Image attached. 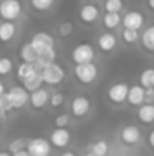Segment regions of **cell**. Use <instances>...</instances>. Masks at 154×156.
Here are the masks:
<instances>
[{
    "mask_svg": "<svg viewBox=\"0 0 154 156\" xmlns=\"http://www.w3.org/2000/svg\"><path fill=\"white\" fill-rule=\"evenodd\" d=\"M98 74V70H97V65L89 62V64H80V65H76L74 68V76L76 79L80 82V83H91L95 80Z\"/></svg>",
    "mask_w": 154,
    "mask_h": 156,
    "instance_id": "6da1fadb",
    "label": "cell"
},
{
    "mask_svg": "<svg viewBox=\"0 0 154 156\" xmlns=\"http://www.w3.org/2000/svg\"><path fill=\"white\" fill-rule=\"evenodd\" d=\"M94 47L91 46V44H79V46H76L74 49H73V53H71V58H73V61L77 64V65H80V64H89V62H92V59H94Z\"/></svg>",
    "mask_w": 154,
    "mask_h": 156,
    "instance_id": "7a4b0ae2",
    "label": "cell"
},
{
    "mask_svg": "<svg viewBox=\"0 0 154 156\" xmlns=\"http://www.w3.org/2000/svg\"><path fill=\"white\" fill-rule=\"evenodd\" d=\"M0 14L5 21H14L21 14V5L18 0H3L0 5Z\"/></svg>",
    "mask_w": 154,
    "mask_h": 156,
    "instance_id": "3957f363",
    "label": "cell"
},
{
    "mask_svg": "<svg viewBox=\"0 0 154 156\" xmlns=\"http://www.w3.org/2000/svg\"><path fill=\"white\" fill-rule=\"evenodd\" d=\"M41 76H43L44 83L57 85V83L62 82V79L65 76V71H63V68L59 64H51L50 67H47V68H44L41 71Z\"/></svg>",
    "mask_w": 154,
    "mask_h": 156,
    "instance_id": "277c9868",
    "label": "cell"
},
{
    "mask_svg": "<svg viewBox=\"0 0 154 156\" xmlns=\"http://www.w3.org/2000/svg\"><path fill=\"white\" fill-rule=\"evenodd\" d=\"M8 97L12 103V108L15 109L23 108L27 102H30V96L27 94V90L23 87H11L8 90Z\"/></svg>",
    "mask_w": 154,
    "mask_h": 156,
    "instance_id": "5b68a950",
    "label": "cell"
},
{
    "mask_svg": "<svg viewBox=\"0 0 154 156\" xmlns=\"http://www.w3.org/2000/svg\"><path fill=\"white\" fill-rule=\"evenodd\" d=\"M27 152L30 156H49L51 152V146L44 138H35L27 143Z\"/></svg>",
    "mask_w": 154,
    "mask_h": 156,
    "instance_id": "8992f818",
    "label": "cell"
},
{
    "mask_svg": "<svg viewBox=\"0 0 154 156\" xmlns=\"http://www.w3.org/2000/svg\"><path fill=\"white\" fill-rule=\"evenodd\" d=\"M30 44L33 46V49L36 52H43V50H47V49H54V40L50 34L47 32H38L32 37L30 40Z\"/></svg>",
    "mask_w": 154,
    "mask_h": 156,
    "instance_id": "52a82bcc",
    "label": "cell"
},
{
    "mask_svg": "<svg viewBox=\"0 0 154 156\" xmlns=\"http://www.w3.org/2000/svg\"><path fill=\"white\" fill-rule=\"evenodd\" d=\"M128 93H130V87L124 82H119V83H115L109 88L107 96L113 103H122L128 99Z\"/></svg>",
    "mask_w": 154,
    "mask_h": 156,
    "instance_id": "ba28073f",
    "label": "cell"
},
{
    "mask_svg": "<svg viewBox=\"0 0 154 156\" xmlns=\"http://www.w3.org/2000/svg\"><path fill=\"white\" fill-rule=\"evenodd\" d=\"M144 15L138 11H130L124 15L122 23L125 26V29H132V30H139L144 26Z\"/></svg>",
    "mask_w": 154,
    "mask_h": 156,
    "instance_id": "9c48e42d",
    "label": "cell"
},
{
    "mask_svg": "<svg viewBox=\"0 0 154 156\" xmlns=\"http://www.w3.org/2000/svg\"><path fill=\"white\" fill-rule=\"evenodd\" d=\"M54 59H56L54 49H47V50H43V52L38 53V59H36V62L33 65L36 67L38 71H43L44 68H47L51 64H54Z\"/></svg>",
    "mask_w": 154,
    "mask_h": 156,
    "instance_id": "30bf717a",
    "label": "cell"
},
{
    "mask_svg": "<svg viewBox=\"0 0 154 156\" xmlns=\"http://www.w3.org/2000/svg\"><path fill=\"white\" fill-rule=\"evenodd\" d=\"M91 108V103H89V99L85 97V96H77L73 103H71V111H73V115L74 117H83L88 114Z\"/></svg>",
    "mask_w": 154,
    "mask_h": 156,
    "instance_id": "8fae6325",
    "label": "cell"
},
{
    "mask_svg": "<svg viewBox=\"0 0 154 156\" xmlns=\"http://www.w3.org/2000/svg\"><path fill=\"white\" fill-rule=\"evenodd\" d=\"M70 138H71V136H70V132H68L67 129H57V127H56L50 135V143L54 147L62 149V147L68 146Z\"/></svg>",
    "mask_w": 154,
    "mask_h": 156,
    "instance_id": "7c38bea8",
    "label": "cell"
},
{
    "mask_svg": "<svg viewBox=\"0 0 154 156\" xmlns=\"http://www.w3.org/2000/svg\"><path fill=\"white\" fill-rule=\"evenodd\" d=\"M79 17H80V20H82L83 23L91 24V23H94V21L97 20V17H98V8H97L95 5H91V3H89V5H85V6L80 8Z\"/></svg>",
    "mask_w": 154,
    "mask_h": 156,
    "instance_id": "4fadbf2b",
    "label": "cell"
},
{
    "mask_svg": "<svg viewBox=\"0 0 154 156\" xmlns=\"http://www.w3.org/2000/svg\"><path fill=\"white\" fill-rule=\"evenodd\" d=\"M127 102L130 105H133V106H142V103L145 102V88H142L141 85L130 87Z\"/></svg>",
    "mask_w": 154,
    "mask_h": 156,
    "instance_id": "5bb4252c",
    "label": "cell"
},
{
    "mask_svg": "<svg viewBox=\"0 0 154 156\" xmlns=\"http://www.w3.org/2000/svg\"><path fill=\"white\" fill-rule=\"evenodd\" d=\"M121 140L125 144H136L141 140V130L136 126H127L121 132Z\"/></svg>",
    "mask_w": 154,
    "mask_h": 156,
    "instance_id": "9a60e30c",
    "label": "cell"
},
{
    "mask_svg": "<svg viewBox=\"0 0 154 156\" xmlns=\"http://www.w3.org/2000/svg\"><path fill=\"white\" fill-rule=\"evenodd\" d=\"M49 102H50V97H49V93L46 90H38L35 93H30V105L35 109L44 108Z\"/></svg>",
    "mask_w": 154,
    "mask_h": 156,
    "instance_id": "2e32d148",
    "label": "cell"
},
{
    "mask_svg": "<svg viewBox=\"0 0 154 156\" xmlns=\"http://www.w3.org/2000/svg\"><path fill=\"white\" fill-rule=\"evenodd\" d=\"M98 47L103 52H110L116 47V37L110 32H104L98 37Z\"/></svg>",
    "mask_w": 154,
    "mask_h": 156,
    "instance_id": "e0dca14e",
    "label": "cell"
},
{
    "mask_svg": "<svg viewBox=\"0 0 154 156\" xmlns=\"http://www.w3.org/2000/svg\"><path fill=\"white\" fill-rule=\"evenodd\" d=\"M138 118L145 123V124H150L154 121V105L153 103H145L142 105L138 111Z\"/></svg>",
    "mask_w": 154,
    "mask_h": 156,
    "instance_id": "ac0fdd59",
    "label": "cell"
},
{
    "mask_svg": "<svg viewBox=\"0 0 154 156\" xmlns=\"http://www.w3.org/2000/svg\"><path fill=\"white\" fill-rule=\"evenodd\" d=\"M43 76H41V71H36L35 74H32L29 79H26L24 82H23V85H24V88L27 90V91H30V93H35V91H38V90H41V85H43Z\"/></svg>",
    "mask_w": 154,
    "mask_h": 156,
    "instance_id": "d6986e66",
    "label": "cell"
},
{
    "mask_svg": "<svg viewBox=\"0 0 154 156\" xmlns=\"http://www.w3.org/2000/svg\"><path fill=\"white\" fill-rule=\"evenodd\" d=\"M20 56L23 59V62H27V64H35L36 59H38V52L33 49V46L30 43L24 44L21 49H20Z\"/></svg>",
    "mask_w": 154,
    "mask_h": 156,
    "instance_id": "ffe728a7",
    "label": "cell"
},
{
    "mask_svg": "<svg viewBox=\"0 0 154 156\" xmlns=\"http://www.w3.org/2000/svg\"><path fill=\"white\" fill-rule=\"evenodd\" d=\"M38 70L33 64H27V62H23L18 68H17V76L21 82H24L26 79H29L32 74H35Z\"/></svg>",
    "mask_w": 154,
    "mask_h": 156,
    "instance_id": "44dd1931",
    "label": "cell"
},
{
    "mask_svg": "<svg viewBox=\"0 0 154 156\" xmlns=\"http://www.w3.org/2000/svg\"><path fill=\"white\" fill-rule=\"evenodd\" d=\"M15 35V24L12 21H3L0 26V38L3 43L9 41Z\"/></svg>",
    "mask_w": 154,
    "mask_h": 156,
    "instance_id": "7402d4cb",
    "label": "cell"
},
{
    "mask_svg": "<svg viewBox=\"0 0 154 156\" xmlns=\"http://www.w3.org/2000/svg\"><path fill=\"white\" fill-rule=\"evenodd\" d=\"M139 82H141V87L148 90V88H153L154 87V68H147L141 73V77H139Z\"/></svg>",
    "mask_w": 154,
    "mask_h": 156,
    "instance_id": "603a6c76",
    "label": "cell"
},
{
    "mask_svg": "<svg viewBox=\"0 0 154 156\" xmlns=\"http://www.w3.org/2000/svg\"><path fill=\"white\" fill-rule=\"evenodd\" d=\"M142 46L147 50L154 52V24L150 26L148 29H145V32L142 35Z\"/></svg>",
    "mask_w": 154,
    "mask_h": 156,
    "instance_id": "cb8c5ba5",
    "label": "cell"
},
{
    "mask_svg": "<svg viewBox=\"0 0 154 156\" xmlns=\"http://www.w3.org/2000/svg\"><path fill=\"white\" fill-rule=\"evenodd\" d=\"M119 23H121V17H119V14L106 12V15L103 17V24H104V27H107V29H115Z\"/></svg>",
    "mask_w": 154,
    "mask_h": 156,
    "instance_id": "d4e9b609",
    "label": "cell"
},
{
    "mask_svg": "<svg viewBox=\"0 0 154 156\" xmlns=\"http://www.w3.org/2000/svg\"><path fill=\"white\" fill-rule=\"evenodd\" d=\"M104 9H106V12L118 14L122 9V0H106L104 2Z\"/></svg>",
    "mask_w": 154,
    "mask_h": 156,
    "instance_id": "484cf974",
    "label": "cell"
},
{
    "mask_svg": "<svg viewBox=\"0 0 154 156\" xmlns=\"http://www.w3.org/2000/svg\"><path fill=\"white\" fill-rule=\"evenodd\" d=\"M53 2H54V0H30V5H32L33 9L43 12V11L50 9L51 5H53Z\"/></svg>",
    "mask_w": 154,
    "mask_h": 156,
    "instance_id": "4316f807",
    "label": "cell"
},
{
    "mask_svg": "<svg viewBox=\"0 0 154 156\" xmlns=\"http://www.w3.org/2000/svg\"><path fill=\"white\" fill-rule=\"evenodd\" d=\"M91 152H92L94 155H97V156H106L107 155V152H109V146H107L106 141H97V143L92 146Z\"/></svg>",
    "mask_w": 154,
    "mask_h": 156,
    "instance_id": "83f0119b",
    "label": "cell"
},
{
    "mask_svg": "<svg viewBox=\"0 0 154 156\" xmlns=\"http://www.w3.org/2000/svg\"><path fill=\"white\" fill-rule=\"evenodd\" d=\"M9 109H12V103H11V100L8 97V93L0 94V111H2V118L3 120H5V115H6V112Z\"/></svg>",
    "mask_w": 154,
    "mask_h": 156,
    "instance_id": "f1b7e54d",
    "label": "cell"
},
{
    "mask_svg": "<svg viewBox=\"0 0 154 156\" xmlns=\"http://www.w3.org/2000/svg\"><path fill=\"white\" fill-rule=\"evenodd\" d=\"M24 146H26V141L21 140V138H17V140H14V141L8 146V149H9V152H12V155H15V153H18V152H23V150H24Z\"/></svg>",
    "mask_w": 154,
    "mask_h": 156,
    "instance_id": "f546056e",
    "label": "cell"
},
{
    "mask_svg": "<svg viewBox=\"0 0 154 156\" xmlns=\"http://www.w3.org/2000/svg\"><path fill=\"white\" fill-rule=\"evenodd\" d=\"M122 38H124V41H125V43L132 44V43L138 41V38H139V34H138V30L124 29V32H122Z\"/></svg>",
    "mask_w": 154,
    "mask_h": 156,
    "instance_id": "4dcf8cb0",
    "label": "cell"
},
{
    "mask_svg": "<svg viewBox=\"0 0 154 156\" xmlns=\"http://www.w3.org/2000/svg\"><path fill=\"white\" fill-rule=\"evenodd\" d=\"M12 70V61L9 58H2L0 59V74H8Z\"/></svg>",
    "mask_w": 154,
    "mask_h": 156,
    "instance_id": "1f68e13d",
    "label": "cell"
},
{
    "mask_svg": "<svg viewBox=\"0 0 154 156\" xmlns=\"http://www.w3.org/2000/svg\"><path fill=\"white\" fill-rule=\"evenodd\" d=\"M68 120H70V117H68L67 114H59V115L54 118V126H56L57 129H65V126L68 124Z\"/></svg>",
    "mask_w": 154,
    "mask_h": 156,
    "instance_id": "d6a6232c",
    "label": "cell"
},
{
    "mask_svg": "<svg viewBox=\"0 0 154 156\" xmlns=\"http://www.w3.org/2000/svg\"><path fill=\"white\" fill-rule=\"evenodd\" d=\"M63 103V94L62 93H54L50 96V105L53 108H57Z\"/></svg>",
    "mask_w": 154,
    "mask_h": 156,
    "instance_id": "836d02e7",
    "label": "cell"
},
{
    "mask_svg": "<svg viewBox=\"0 0 154 156\" xmlns=\"http://www.w3.org/2000/svg\"><path fill=\"white\" fill-rule=\"evenodd\" d=\"M145 102H147V103H151V102H154V87H153V88L145 90Z\"/></svg>",
    "mask_w": 154,
    "mask_h": 156,
    "instance_id": "e575fe53",
    "label": "cell"
},
{
    "mask_svg": "<svg viewBox=\"0 0 154 156\" xmlns=\"http://www.w3.org/2000/svg\"><path fill=\"white\" fill-rule=\"evenodd\" d=\"M71 30H73L71 24H70V23H63V24L60 26V30H59V32H60L62 35H68V34H70Z\"/></svg>",
    "mask_w": 154,
    "mask_h": 156,
    "instance_id": "d590c367",
    "label": "cell"
},
{
    "mask_svg": "<svg viewBox=\"0 0 154 156\" xmlns=\"http://www.w3.org/2000/svg\"><path fill=\"white\" fill-rule=\"evenodd\" d=\"M148 143L154 147V129L151 130V133H150V136H148Z\"/></svg>",
    "mask_w": 154,
    "mask_h": 156,
    "instance_id": "8d00e7d4",
    "label": "cell"
},
{
    "mask_svg": "<svg viewBox=\"0 0 154 156\" xmlns=\"http://www.w3.org/2000/svg\"><path fill=\"white\" fill-rule=\"evenodd\" d=\"M12 156H30V155H29L27 150H23V152H18V153H15V155H12Z\"/></svg>",
    "mask_w": 154,
    "mask_h": 156,
    "instance_id": "74e56055",
    "label": "cell"
},
{
    "mask_svg": "<svg viewBox=\"0 0 154 156\" xmlns=\"http://www.w3.org/2000/svg\"><path fill=\"white\" fill-rule=\"evenodd\" d=\"M147 3H148V8H150V9H153V11H154V0H148Z\"/></svg>",
    "mask_w": 154,
    "mask_h": 156,
    "instance_id": "f35d334b",
    "label": "cell"
},
{
    "mask_svg": "<svg viewBox=\"0 0 154 156\" xmlns=\"http://www.w3.org/2000/svg\"><path fill=\"white\" fill-rule=\"evenodd\" d=\"M60 156H76V155H74L73 152H65V153H62Z\"/></svg>",
    "mask_w": 154,
    "mask_h": 156,
    "instance_id": "ab89813d",
    "label": "cell"
},
{
    "mask_svg": "<svg viewBox=\"0 0 154 156\" xmlns=\"http://www.w3.org/2000/svg\"><path fill=\"white\" fill-rule=\"evenodd\" d=\"M0 156H11V155H9L8 152H2V153H0Z\"/></svg>",
    "mask_w": 154,
    "mask_h": 156,
    "instance_id": "60d3db41",
    "label": "cell"
},
{
    "mask_svg": "<svg viewBox=\"0 0 154 156\" xmlns=\"http://www.w3.org/2000/svg\"><path fill=\"white\" fill-rule=\"evenodd\" d=\"M85 156H97V155H94L92 152H89V153H86V155H85Z\"/></svg>",
    "mask_w": 154,
    "mask_h": 156,
    "instance_id": "b9f144b4",
    "label": "cell"
}]
</instances>
